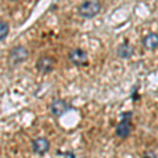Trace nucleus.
Masks as SVG:
<instances>
[{
  "label": "nucleus",
  "mask_w": 158,
  "mask_h": 158,
  "mask_svg": "<svg viewBox=\"0 0 158 158\" xmlns=\"http://www.w3.org/2000/svg\"><path fill=\"white\" fill-rule=\"evenodd\" d=\"M141 43L144 49L155 50L158 48V35L156 33H149L144 37H142Z\"/></svg>",
  "instance_id": "obj_8"
},
{
  "label": "nucleus",
  "mask_w": 158,
  "mask_h": 158,
  "mask_svg": "<svg viewBox=\"0 0 158 158\" xmlns=\"http://www.w3.org/2000/svg\"><path fill=\"white\" fill-rule=\"evenodd\" d=\"M142 158H157L156 154L152 151H148L142 155Z\"/></svg>",
  "instance_id": "obj_12"
},
{
  "label": "nucleus",
  "mask_w": 158,
  "mask_h": 158,
  "mask_svg": "<svg viewBox=\"0 0 158 158\" xmlns=\"http://www.w3.org/2000/svg\"><path fill=\"white\" fill-rule=\"evenodd\" d=\"M69 60L75 67H85L88 64V54L80 48H76L69 53Z\"/></svg>",
  "instance_id": "obj_5"
},
{
  "label": "nucleus",
  "mask_w": 158,
  "mask_h": 158,
  "mask_svg": "<svg viewBox=\"0 0 158 158\" xmlns=\"http://www.w3.org/2000/svg\"><path fill=\"white\" fill-rule=\"evenodd\" d=\"M55 61L52 57L47 55L40 56L36 62V69L41 74H49L54 70Z\"/></svg>",
  "instance_id": "obj_6"
},
{
  "label": "nucleus",
  "mask_w": 158,
  "mask_h": 158,
  "mask_svg": "<svg viewBox=\"0 0 158 158\" xmlns=\"http://www.w3.org/2000/svg\"><path fill=\"white\" fill-rule=\"evenodd\" d=\"M32 150L35 154L42 156L49 152L50 141L45 137H38L32 141Z\"/></svg>",
  "instance_id": "obj_7"
},
{
  "label": "nucleus",
  "mask_w": 158,
  "mask_h": 158,
  "mask_svg": "<svg viewBox=\"0 0 158 158\" xmlns=\"http://www.w3.org/2000/svg\"><path fill=\"white\" fill-rule=\"evenodd\" d=\"M58 154L59 155H63V156H67L68 158H82V157H78L76 154H74L72 152H64V153H60L58 152ZM85 158V157H83Z\"/></svg>",
  "instance_id": "obj_11"
},
{
  "label": "nucleus",
  "mask_w": 158,
  "mask_h": 158,
  "mask_svg": "<svg viewBox=\"0 0 158 158\" xmlns=\"http://www.w3.org/2000/svg\"><path fill=\"white\" fill-rule=\"evenodd\" d=\"M133 117V112H126L121 115V120L117 124L115 134L119 138H127L131 133V119Z\"/></svg>",
  "instance_id": "obj_3"
},
{
  "label": "nucleus",
  "mask_w": 158,
  "mask_h": 158,
  "mask_svg": "<svg viewBox=\"0 0 158 158\" xmlns=\"http://www.w3.org/2000/svg\"><path fill=\"white\" fill-rule=\"evenodd\" d=\"M29 57V51L23 45H16L10 51L7 63L11 68L17 67L20 63H23Z\"/></svg>",
  "instance_id": "obj_1"
},
{
  "label": "nucleus",
  "mask_w": 158,
  "mask_h": 158,
  "mask_svg": "<svg viewBox=\"0 0 158 158\" xmlns=\"http://www.w3.org/2000/svg\"><path fill=\"white\" fill-rule=\"evenodd\" d=\"M10 33V25L6 21L0 20V42L3 41L9 36Z\"/></svg>",
  "instance_id": "obj_10"
},
{
  "label": "nucleus",
  "mask_w": 158,
  "mask_h": 158,
  "mask_svg": "<svg viewBox=\"0 0 158 158\" xmlns=\"http://www.w3.org/2000/svg\"><path fill=\"white\" fill-rule=\"evenodd\" d=\"M116 52L119 57L122 58V59H126V58H130L131 56H133L134 47L130 44L129 42H123L118 45Z\"/></svg>",
  "instance_id": "obj_9"
},
{
  "label": "nucleus",
  "mask_w": 158,
  "mask_h": 158,
  "mask_svg": "<svg viewBox=\"0 0 158 158\" xmlns=\"http://www.w3.org/2000/svg\"><path fill=\"white\" fill-rule=\"evenodd\" d=\"M100 7L101 4L99 1H96V0H94V1H85L82 2L78 6V14L82 18L91 19L100 12Z\"/></svg>",
  "instance_id": "obj_2"
},
{
  "label": "nucleus",
  "mask_w": 158,
  "mask_h": 158,
  "mask_svg": "<svg viewBox=\"0 0 158 158\" xmlns=\"http://www.w3.org/2000/svg\"><path fill=\"white\" fill-rule=\"evenodd\" d=\"M72 109H73V106H71L70 103L67 102L64 99H60V98L54 99L49 106L50 113L54 117H56V118L64 115L65 113H68V112L71 111Z\"/></svg>",
  "instance_id": "obj_4"
}]
</instances>
